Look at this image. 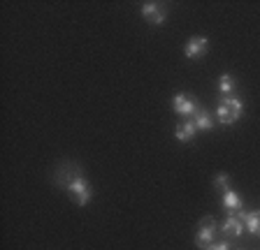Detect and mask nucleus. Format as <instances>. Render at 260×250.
Segmentation results:
<instances>
[{
    "label": "nucleus",
    "mask_w": 260,
    "mask_h": 250,
    "mask_svg": "<svg viewBox=\"0 0 260 250\" xmlns=\"http://www.w3.org/2000/svg\"><path fill=\"white\" fill-rule=\"evenodd\" d=\"M242 109H244L242 100L225 95V98L218 102V107H216V116H218V120H221L223 125H233L235 120H239V116H242Z\"/></svg>",
    "instance_id": "obj_1"
},
{
    "label": "nucleus",
    "mask_w": 260,
    "mask_h": 250,
    "mask_svg": "<svg viewBox=\"0 0 260 250\" xmlns=\"http://www.w3.org/2000/svg\"><path fill=\"white\" fill-rule=\"evenodd\" d=\"M68 190H70L72 201H75L77 206H84V204H88V199H91V185L81 179V176H77V179L68 185Z\"/></svg>",
    "instance_id": "obj_2"
},
{
    "label": "nucleus",
    "mask_w": 260,
    "mask_h": 250,
    "mask_svg": "<svg viewBox=\"0 0 260 250\" xmlns=\"http://www.w3.org/2000/svg\"><path fill=\"white\" fill-rule=\"evenodd\" d=\"M214 234H216V220L214 218H205L198 227V234H195V243L200 248H207V245L214 243Z\"/></svg>",
    "instance_id": "obj_3"
},
{
    "label": "nucleus",
    "mask_w": 260,
    "mask_h": 250,
    "mask_svg": "<svg viewBox=\"0 0 260 250\" xmlns=\"http://www.w3.org/2000/svg\"><path fill=\"white\" fill-rule=\"evenodd\" d=\"M244 218H246V213H242V211L225 218V223L221 225V232L225 234V239H237L239 234L244 232Z\"/></svg>",
    "instance_id": "obj_4"
},
{
    "label": "nucleus",
    "mask_w": 260,
    "mask_h": 250,
    "mask_svg": "<svg viewBox=\"0 0 260 250\" xmlns=\"http://www.w3.org/2000/svg\"><path fill=\"white\" fill-rule=\"evenodd\" d=\"M172 107L179 116H193L198 111V104H195L193 98H188L186 93H177L172 100Z\"/></svg>",
    "instance_id": "obj_5"
},
{
    "label": "nucleus",
    "mask_w": 260,
    "mask_h": 250,
    "mask_svg": "<svg viewBox=\"0 0 260 250\" xmlns=\"http://www.w3.org/2000/svg\"><path fill=\"white\" fill-rule=\"evenodd\" d=\"M142 17L151 23V26H160V23L165 21V17H168V12L160 10L158 3H144V5H142Z\"/></svg>",
    "instance_id": "obj_6"
},
{
    "label": "nucleus",
    "mask_w": 260,
    "mask_h": 250,
    "mask_svg": "<svg viewBox=\"0 0 260 250\" xmlns=\"http://www.w3.org/2000/svg\"><path fill=\"white\" fill-rule=\"evenodd\" d=\"M207 49H209V39L207 37H193L188 39V44H186V58H200L202 54H207Z\"/></svg>",
    "instance_id": "obj_7"
},
{
    "label": "nucleus",
    "mask_w": 260,
    "mask_h": 250,
    "mask_svg": "<svg viewBox=\"0 0 260 250\" xmlns=\"http://www.w3.org/2000/svg\"><path fill=\"white\" fill-rule=\"evenodd\" d=\"M195 132H198V128H195L193 120H181V123L177 125V139L179 142H190L195 137Z\"/></svg>",
    "instance_id": "obj_8"
},
{
    "label": "nucleus",
    "mask_w": 260,
    "mask_h": 250,
    "mask_svg": "<svg viewBox=\"0 0 260 250\" xmlns=\"http://www.w3.org/2000/svg\"><path fill=\"white\" fill-rule=\"evenodd\" d=\"M193 123L198 130H205V132L214 128V120H211L209 111H205V109H200V107H198V111L193 114Z\"/></svg>",
    "instance_id": "obj_9"
},
{
    "label": "nucleus",
    "mask_w": 260,
    "mask_h": 250,
    "mask_svg": "<svg viewBox=\"0 0 260 250\" xmlns=\"http://www.w3.org/2000/svg\"><path fill=\"white\" fill-rule=\"evenodd\" d=\"M223 206L230 209V211H242V199H239V195L233 190V188H228L225 192H223Z\"/></svg>",
    "instance_id": "obj_10"
},
{
    "label": "nucleus",
    "mask_w": 260,
    "mask_h": 250,
    "mask_svg": "<svg viewBox=\"0 0 260 250\" xmlns=\"http://www.w3.org/2000/svg\"><path fill=\"white\" fill-rule=\"evenodd\" d=\"M244 225H246V229H249L251 234H260V211L246 213V218H244Z\"/></svg>",
    "instance_id": "obj_11"
},
{
    "label": "nucleus",
    "mask_w": 260,
    "mask_h": 250,
    "mask_svg": "<svg viewBox=\"0 0 260 250\" xmlns=\"http://www.w3.org/2000/svg\"><path fill=\"white\" fill-rule=\"evenodd\" d=\"M218 88H221V93L223 95H230V93L235 91V76H230V74H223L221 79H218Z\"/></svg>",
    "instance_id": "obj_12"
},
{
    "label": "nucleus",
    "mask_w": 260,
    "mask_h": 250,
    "mask_svg": "<svg viewBox=\"0 0 260 250\" xmlns=\"http://www.w3.org/2000/svg\"><path fill=\"white\" fill-rule=\"evenodd\" d=\"M214 183H216L218 190L225 192L228 190V174H216V179H214Z\"/></svg>",
    "instance_id": "obj_13"
},
{
    "label": "nucleus",
    "mask_w": 260,
    "mask_h": 250,
    "mask_svg": "<svg viewBox=\"0 0 260 250\" xmlns=\"http://www.w3.org/2000/svg\"><path fill=\"white\" fill-rule=\"evenodd\" d=\"M202 250H230V245H228V241H221V243H211Z\"/></svg>",
    "instance_id": "obj_14"
}]
</instances>
